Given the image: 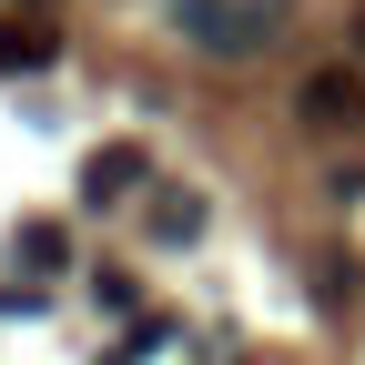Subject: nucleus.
Returning <instances> with one entry per match:
<instances>
[{
    "mask_svg": "<svg viewBox=\"0 0 365 365\" xmlns=\"http://www.w3.org/2000/svg\"><path fill=\"white\" fill-rule=\"evenodd\" d=\"M61 254H71L61 223H21V264H31V274H61Z\"/></svg>",
    "mask_w": 365,
    "mask_h": 365,
    "instance_id": "nucleus-6",
    "label": "nucleus"
},
{
    "mask_svg": "<svg viewBox=\"0 0 365 365\" xmlns=\"http://www.w3.org/2000/svg\"><path fill=\"white\" fill-rule=\"evenodd\" d=\"M143 182H153V153L143 143H102L81 163V203H122V193H143Z\"/></svg>",
    "mask_w": 365,
    "mask_h": 365,
    "instance_id": "nucleus-3",
    "label": "nucleus"
},
{
    "mask_svg": "<svg viewBox=\"0 0 365 365\" xmlns=\"http://www.w3.org/2000/svg\"><path fill=\"white\" fill-rule=\"evenodd\" d=\"M31 11H41V0H31Z\"/></svg>",
    "mask_w": 365,
    "mask_h": 365,
    "instance_id": "nucleus-8",
    "label": "nucleus"
},
{
    "mask_svg": "<svg viewBox=\"0 0 365 365\" xmlns=\"http://www.w3.org/2000/svg\"><path fill=\"white\" fill-rule=\"evenodd\" d=\"M51 61V21H0V71H41Z\"/></svg>",
    "mask_w": 365,
    "mask_h": 365,
    "instance_id": "nucleus-4",
    "label": "nucleus"
},
{
    "mask_svg": "<svg viewBox=\"0 0 365 365\" xmlns=\"http://www.w3.org/2000/svg\"><path fill=\"white\" fill-rule=\"evenodd\" d=\"M355 41H365V11H355Z\"/></svg>",
    "mask_w": 365,
    "mask_h": 365,
    "instance_id": "nucleus-7",
    "label": "nucleus"
},
{
    "mask_svg": "<svg viewBox=\"0 0 365 365\" xmlns=\"http://www.w3.org/2000/svg\"><path fill=\"white\" fill-rule=\"evenodd\" d=\"M294 112H304L314 132H355V122H365V81H355L345 61H325V71H304V91H294Z\"/></svg>",
    "mask_w": 365,
    "mask_h": 365,
    "instance_id": "nucleus-2",
    "label": "nucleus"
},
{
    "mask_svg": "<svg viewBox=\"0 0 365 365\" xmlns=\"http://www.w3.org/2000/svg\"><path fill=\"white\" fill-rule=\"evenodd\" d=\"M203 234V193H163L153 203V244H193Z\"/></svg>",
    "mask_w": 365,
    "mask_h": 365,
    "instance_id": "nucleus-5",
    "label": "nucleus"
},
{
    "mask_svg": "<svg viewBox=\"0 0 365 365\" xmlns=\"http://www.w3.org/2000/svg\"><path fill=\"white\" fill-rule=\"evenodd\" d=\"M173 21L203 41V51H254L274 31V11H244V0H173Z\"/></svg>",
    "mask_w": 365,
    "mask_h": 365,
    "instance_id": "nucleus-1",
    "label": "nucleus"
}]
</instances>
